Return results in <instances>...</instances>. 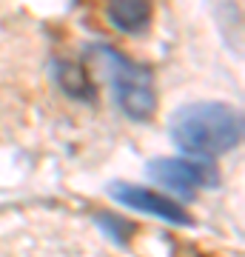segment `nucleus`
Listing matches in <instances>:
<instances>
[{"mask_svg": "<svg viewBox=\"0 0 245 257\" xmlns=\"http://www.w3.org/2000/svg\"><path fill=\"white\" fill-rule=\"evenodd\" d=\"M97 223H100L103 231H109V237H114L117 243H128V237L134 234V223L123 220L117 214H109V211L97 214Z\"/></svg>", "mask_w": 245, "mask_h": 257, "instance_id": "0eeeda50", "label": "nucleus"}, {"mask_svg": "<svg viewBox=\"0 0 245 257\" xmlns=\"http://www.w3.org/2000/svg\"><path fill=\"white\" fill-rule=\"evenodd\" d=\"M106 18H109L111 26L126 32V35H140V32H145L148 20H151V3H140V0L111 3L106 9Z\"/></svg>", "mask_w": 245, "mask_h": 257, "instance_id": "423d86ee", "label": "nucleus"}, {"mask_svg": "<svg viewBox=\"0 0 245 257\" xmlns=\"http://www.w3.org/2000/svg\"><path fill=\"white\" fill-rule=\"evenodd\" d=\"M145 175L182 197H194L197 189H211L219 180L217 169H211L208 163L185 160V157H157L145 166Z\"/></svg>", "mask_w": 245, "mask_h": 257, "instance_id": "7ed1b4c3", "label": "nucleus"}, {"mask_svg": "<svg viewBox=\"0 0 245 257\" xmlns=\"http://www.w3.org/2000/svg\"><path fill=\"white\" fill-rule=\"evenodd\" d=\"M52 69H55L57 86H60L69 97L83 100V103H91L94 97H97V86H94L91 74L86 72L80 63H72V60H55Z\"/></svg>", "mask_w": 245, "mask_h": 257, "instance_id": "39448f33", "label": "nucleus"}, {"mask_svg": "<svg viewBox=\"0 0 245 257\" xmlns=\"http://www.w3.org/2000/svg\"><path fill=\"white\" fill-rule=\"evenodd\" d=\"M91 57L103 77L109 80L114 100L131 120H148L157 111L154 80L145 66L134 63L131 57L120 55L114 46H91Z\"/></svg>", "mask_w": 245, "mask_h": 257, "instance_id": "f03ea898", "label": "nucleus"}, {"mask_svg": "<svg viewBox=\"0 0 245 257\" xmlns=\"http://www.w3.org/2000/svg\"><path fill=\"white\" fill-rule=\"evenodd\" d=\"M174 146L194 157H219L242 140V114L228 103H191L168 123Z\"/></svg>", "mask_w": 245, "mask_h": 257, "instance_id": "f257e3e1", "label": "nucleus"}, {"mask_svg": "<svg viewBox=\"0 0 245 257\" xmlns=\"http://www.w3.org/2000/svg\"><path fill=\"white\" fill-rule=\"evenodd\" d=\"M109 194L117 203L128 206V209L145 211L151 217H160L165 223H174V226H191V214L182 209L180 203L168 200L165 194H157L151 189H143V186H131V183H114L109 189Z\"/></svg>", "mask_w": 245, "mask_h": 257, "instance_id": "20e7f679", "label": "nucleus"}]
</instances>
